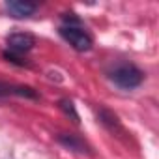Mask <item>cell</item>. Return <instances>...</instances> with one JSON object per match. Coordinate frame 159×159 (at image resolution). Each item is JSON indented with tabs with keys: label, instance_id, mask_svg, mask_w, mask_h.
I'll use <instances>...</instances> for the list:
<instances>
[{
	"label": "cell",
	"instance_id": "cell-7",
	"mask_svg": "<svg viewBox=\"0 0 159 159\" xmlns=\"http://www.w3.org/2000/svg\"><path fill=\"white\" fill-rule=\"evenodd\" d=\"M58 107L66 112V116H71V120H73L75 124H79V114H77L75 105H73L71 99H60V101H58Z\"/></svg>",
	"mask_w": 159,
	"mask_h": 159
},
{
	"label": "cell",
	"instance_id": "cell-4",
	"mask_svg": "<svg viewBox=\"0 0 159 159\" xmlns=\"http://www.w3.org/2000/svg\"><path fill=\"white\" fill-rule=\"evenodd\" d=\"M36 10H38V4L28 2V0H10V2H6V11L15 19H26L34 15Z\"/></svg>",
	"mask_w": 159,
	"mask_h": 159
},
{
	"label": "cell",
	"instance_id": "cell-9",
	"mask_svg": "<svg viewBox=\"0 0 159 159\" xmlns=\"http://www.w3.org/2000/svg\"><path fill=\"white\" fill-rule=\"evenodd\" d=\"M2 58L8 60V62H11V64H15V66H28V62L23 60L21 54H15V52H11V51H4V52H2Z\"/></svg>",
	"mask_w": 159,
	"mask_h": 159
},
{
	"label": "cell",
	"instance_id": "cell-1",
	"mask_svg": "<svg viewBox=\"0 0 159 159\" xmlns=\"http://www.w3.org/2000/svg\"><path fill=\"white\" fill-rule=\"evenodd\" d=\"M60 36L79 52H86L92 49V38L90 34L81 26V21H79L73 13H66L64 15V25L60 26Z\"/></svg>",
	"mask_w": 159,
	"mask_h": 159
},
{
	"label": "cell",
	"instance_id": "cell-8",
	"mask_svg": "<svg viewBox=\"0 0 159 159\" xmlns=\"http://www.w3.org/2000/svg\"><path fill=\"white\" fill-rule=\"evenodd\" d=\"M99 120H101V124L109 125L111 129H118V127H120L116 114H112V112H109V111H105V109H101V111H99Z\"/></svg>",
	"mask_w": 159,
	"mask_h": 159
},
{
	"label": "cell",
	"instance_id": "cell-6",
	"mask_svg": "<svg viewBox=\"0 0 159 159\" xmlns=\"http://www.w3.org/2000/svg\"><path fill=\"white\" fill-rule=\"evenodd\" d=\"M2 96H23V98H38V94L28 86H11L0 83V98Z\"/></svg>",
	"mask_w": 159,
	"mask_h": 159
},
{
	"label": "cell",
	"instance_id": "cell-2",
	"mask_svg": "<svg viewBox=\"0 0 159 159\" xmlns=\"http://www.w3.org/2000/svg\"><path fill=\"white\" fill-rule=\"evenodd\" d=\"M109 79L122 90H135L142 84L144 73L133 64H118L109 71Z\"/></svg>",
	"mask_w": 159,
	"mask_h": 159
},
{
	"label": "cell",
	"instance_id": "cell-3",
	"mask_svg": "<svg viewBox=\"0 0 159 159\" xmlns=\"http://www.w3.org/2000/svg\"><path fill=\"white\" fill-rule=\"evenodd\" d=\"M6 43H8V51L15 54H25L36 45V38L30 32H13L8 36Z\"/></svg>",
	"mask_w": 159,
	"mask_h": 159
},
{
	"label": "cell",
	"instance_id": "cell-5",
	"mask_svg": "<svg viewBox=\"0 0 159 159\" xmlns=\"http://www.w3.org/2000/svg\"><path fill=\"white\" fill-rule=\"evenodd\" d=\"M58 142L73 152H79V153H86L88 152V146L83 139H79L77 135H71V133H60L58 135Z\"/></svg>",
	"mask_w": 159,
	"mask_h": 159
}]
</instances>
